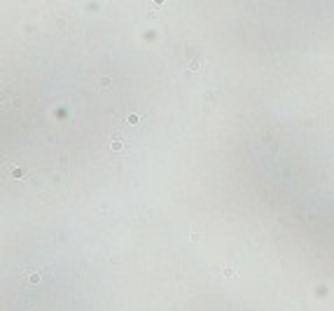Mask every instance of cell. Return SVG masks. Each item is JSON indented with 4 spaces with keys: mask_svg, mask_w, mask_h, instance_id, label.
Segmentation results:
<instances>
[{
    "mask_svg": "<svg viewBox=\"0 0 334 311\" xmlns=\"http://www.w3.org/2000/svg\"><path fill=\"white\" fill-rule=\"evenodd\" d=\"M222 276H227V278H238V269L236 267H227V269H222Z\"/></svg>",
    "mask_w": 334,
    "mask_h": 311,
    "instance_id": "6da1fadb",
    "label": "cell"
},
{
    "mask_svg": "<svg viewBox=\"0 0 334 311\" xmlns=\"http://www.w3.org/2000/svg\"><path fill=\"white\" fill-rule=\"evenodd\" d=\"M40 281H42V278H40V274H37V271H31V276L26 278V283H31V285H37Z\"/></svg>",
    "mask_w": 334,
    "mask_h": 311,
    "instance_id": "7a4b0ae2",
    "label": "cell"
},
{
    "mask_svg": "<svg viewBox=\"0 0 334 311\" xmlns=\"http://www.w3.org/2000/svg\"><path fill=\"white\" fill-rule=\"evenodd\" d=\"M124 147V143H122V138H112V150L114 152H119Z\"/></svg>",
    "mask_w": 334,
    "mask_h": 311,
    "instance_id": "3957f363",
    "label": "cell"
},
{
    "mask_svg": "<svg viewBox=\"0 0 334 311\" xmlns=\"http://www.w3.org/2000/svg\"><path fill=\"white\" fill-rule=\"evenodd\" d=\"M98 84H101L103 89H108L110 84H112V80H110V77H101V80H98Z\"/></svg>",
    "mask_w": 334,
    "mask_h": 311,
    "instance_id": "277c9868",
    "label": "cell"
},
{
    "mask_svg": "<svg viewBox=\"0 0 334 311\" xmlns=\"http://www.w3.org/2000/svg\"><path fill=\"white\" fill-rule=\"evenodd\" d=\"M201 68V59H194L192 63H189V70H199Z\"/></svg>",
    "mask_w": 334,
    "mask_h": 311,
    "instance_id": "5b68a950",
    "label": "cell"
},
{
    "mask_svg": "<svg viewBox=\"0 0 334 311\" xmlns=\"http://www.w3.org/2000/svg\"><path fill=\"white\" fill-rule=\"evenodd\" d=\"M12 176H14V178H21V176H24V171H21V169H14V171H12Z\"/></svg>",
    "mask_w": 334,
    "mask_h": 311,
    "instance_id": "8992f818",
    "label": "cell"
},
{
    "mask_svg": "<svg viewBox=\"0 0 334 311\" xmlns=\"http://www.w3.org/2000/svg\"><path fill=\"white\" fill-rule=\"evenodd\" d=\"M152 2H154V5H157V7H161V2H164V0H152Z\"/></svg>",
    "mask_w": 334,
    "mask_h": 311,
    "instance_id": "52a82bcc",
    "label": "cell"
}]
</instances>
